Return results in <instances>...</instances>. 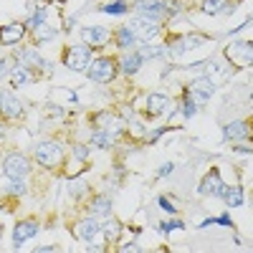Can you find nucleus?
<instances>
[{"instance_id": "a19ab883", "label": "nucleus", "mask_w": 253, "mask_h": 253, "mask_svg": "<svg viewBox=\"0 0 253 253\" xmlns=\"http://www.w3.org/2000/svg\"><path fill=\"white\" fill-rule=\"evenodd\" d=\"M86 251H94V253L96 251H107V241H104V236L99 238V233H96L94 238H89L86 241Z\"/></svg>"}, {"instance_id": "c85d7f7f", "label": "nucleus", "mask_w": 253, "mask_h": 253, "mask_svg": "<svg viewBox=\"0 0 253 253\" xmlns=\"http://www.w3.org/2000/svg\"><path fill=\"white\" fill-rule=\"evenodd\" d=\"M114 139H117V137H112L109 132H104V129H96V126H94V132H91V137H89V142L96 147V150H112Z\"/></svg>"}, {"instance_id": "58836bf2", "label": "nucleus", "mask_w": 253, "mask_h": 253, "mask_svg": "<svg viewBox=\"0 0 253 253\" xmlns=\"http://www.w3.org/2000/svg\"><path fill=\"white\" fill-rule=\"evenodd\" d=\"M182 228H185V223H182V220H177V218L157 225V230H160V233H165V236H167V233H172V230H182Z\"/></svg>"}, {"instance_id": "6ab92c4d", "label": "nucleus", "mask_w": 253, "mask_h": 253, "mask_svg": "<svg viewBox=\"0 0 253 253\" xmlns=\"http://www.w3.org/2000/svg\"><path fill=\"white\" fill-rule=\"evenodd\" d=\"M28 28L26 23H5V26H0V43L3 46H18L20 41L26 38Z\"/></svg>"}, {"instance_id": "f257e3e1", "label": "nucleus", "mask_w": 253, "mask_h": 253, "mask_svg": "<svg viewBox=\"0 0 253 253\" xmlns=\"http://www.w3.org/2000/svg\"><path fill=\"white\" fill-rule=\"evenodd\" d=\"M63 155H66V147L58 139H41L33 144V160L43 167V170H56L63 165Z\"/></svg>"}, {"instance_id": "37998d69", "label": "nucleus", "mask_w": 253, "mask_h": 253, "mask_svg": "<svg viewBox=\"0 0 253 253\" xmlns=\"http://www.w3.org/2000/svg\"><path fill=\"white\" fill-rule=\"evenodd\" d=\"M213 225H225V228H233V220H230V215H228V213H223V215L213 218Z\"/></svg>"}, {"instance_id": "de8ad7c7", "label": "nucleus", "mask_w": 253, "mask_h": 253, "mask_svg": "<svg viewBox=\"0 0 253 253\" xmlns=\"http://www.w3.org/2000/svg\"><path fill=\"white\" fill-rule=\"evenodd\" d=\"M36 251H38V253H53V251H58V248H56V246H38Z\"/></svg>"}, {"instance_id": "5701e85b", "label": "nucleus", "mask_w": 253, "mask_h": 253, "mask_svg": "<svg viewBox=\"0 0 253 253\" xmlns=\"http://www.w3.org/2000/svg\"><path fill=\"white\" fill-rule=\"evenodd\" d=\"M114 46H117L119 51H124V53H126V51H134L139 43H137V38L132 36V31L126 28V26H122V28L114 33Z\"/></svg>"}, {"instance_id": "bb28decb", "label": "nucleus", "mask_w": 253, "mask_h": 253, "mask_svg": "<svg viewBox=\"0 0 253 253\" xmlns=\"http://www.w3.org/2000/svg\"><path fill=\"white\" fill-rule=\"evenodd\" d=\"M101 236H104V241H107V243L119 241V236H122V223L107 215V220L101 223Z\"/></svg>"}, {"instance_id": "72a5a7b5", "label": "nucleus", "mask_w": 253, "mask_h": 253, "mask_svg": "<svg viewBox=\"0 0 253 253\" xmlns=\"http://www.w3.org/2000/svg\"><path fill=\"white\" fill-rule=\"evenodd\" d=\"M99 10H101V13H107V15H124V13H129V5H126L124 0H114V3L101 5Z\"/></svg>"}, {"instance_id": "f704fd0d", "label": "nucleus", "mask_w": 253, "mask_h": 253, "mask_svg": "<svg viewBox=\"0 0 253 253\" xmlns=\"http://www.w3.org/2000/svg\"><path fill=\"white\" fill-rule=\"evenodd\" d=\"M46 15H48V10H46V8H36V10H33V15L28 18L26 28H28V31H36L38 26H43V23H46Z\"/></svg>"}, {"instance_id": "9b49d317", "label": "nucleus", "mask_w": 253, "mask_h": 253, "mask_svg": "<svg viewBox=\"0 0 253 253\" xmlns=\"http://www.w3.org/2000/svg\"><path fill=\"white\" fill-rule=\"evenodd\" d=\"M31 162L23 152H10L3 157V175L5 177H28Z\"/></svg>"}, {"instance_id": "f3484780", "label": "nucleus", "mask_w": 253, "mask_h": 253, "mask_svg": "<svg viewBox=\"0 0 253 253\" xmlns=\"http://www.w3.org/2000/svg\"><path fill=\"white\" fill-rule=\"evenodd\" d=\"M38 230H41V223L33 220V218L15 223V228H13V248H20L26 241H31V238L38 233Z\"/></svg>"}, {"instance_id": "4be33fe9", "label": "nucleus", "mask_w": 253, "mask_h": 253, "mask_svg": "<svg viewBox=\"0 0 253 253\" xmlns=\"http://www.w3.org/2000/svg\"><path fill=\"white\" fill-rule=\"evenodd\" d=\"M134 53L139 56V61H155V58H165L167 56V43H142L134 48Z\"/></svg>"}, {"instance_id": "09e8293b", "label": "nucleus", "mask_w": 253, "mask_h": 253, "mask_svg": "<svg viewBox=\"0 0 253 253\" xmlns=\"http://www.w3.org/2000/svg\"><path fill=\"white\" fill-rule=\"evenodd\" d=\"M236 152H243V155H251V144H236Z\"/></svg>"}, {"instance_id": "2eb2a0df", "label": "nucleus", "mask_w": 253, "mask_h": 253, "mask_svg": "<svg viewBox=\"0 0 253 253\" xmlns=\"http://www.w3.org/2000/svg\"><path fill=\"white\" fill-rule=\"evenodd\" d=\"M134 10H137V15L157 20V23H165V20L170 18L165 5H162V0H134Z\"/></svg>"}, {"instance_id": "dca6fc26", "label": "nucleus", "mask_w": 253, "mask_h": 253, "mask_svg": "<svg viewBox=\"0 0 253 253\" xmlns=\"http://www.w3.org/2000/svg\"><path fill=\"white\" fill-rule=\"evenodd\" d=\"M81 41L91 48H104L112 41V31L104 28V26H89V28H81Z\"/></svg>"}, {"instance_id": "c03bdc74", "label": "nucleus", "mask_w": 253, "mask_h": 253, "mask_svg": "<svg viewBox=\"0 0 253 253\" xmlns=\"http://www.w3.org/2000/svg\"><path fill=\"white\" fill-rule=\"evenodd\" d=\"M170 129H172V126H157V129H155V132L150 134V142H157V139H160L162 134H167Z\"/></svg>"}, {"instance_id": "4468645a", "label": "nucleus", "mask_w": 253, "mask_h": 253, "mask_svg": "<svg viewBox=\"0 0 253 253\" xmlns=\"http://www.w3.org/2000/svg\"><path fill=\"white\" fill-rule=\"evenodd\" d=\"M225 190V182L220 177V170L218 167H213V170H208V175L200 180L198 185V193L205 195V198H220V193Z\"/></svg>"}, {"instance_id": "a211bd4d", "label": "nucleus", "mask_w": 253, "mask_h": 253, "mask_svg": "<svg viewBox=\"0 0 253 253\" xmlns=\"http://www.w3.org/2000/svg\"><path fill=\"white\" fill-rule=\"evenodd\" d=\"M96 233H101V218H96V215H86V218H81L79 223H76V228H74V236L79 238V241H84L86 243L89 238H94Z\"/></svg>"}, {"instance_id": "6e6552de", "label": "nucleus", "mask_w": 253, "mask_h": 253, "mask_svg": "<svg viewBox=\"0 0 253 253\" xmlns=\"http://www.w3.org/2000/svg\"><path fill=\"white\" fill-rule=\"evenodd\" d=\"M208 36H203V33H190V36H177V38H172V41H167V56H172V58H180L182 53H187V51H193V48H198V46H203V43H208Z\"/></svg>"}, {"instance_id": "cd10ccee", "label": "nucleus", "mask_w": 253, "mask_h": 253, "mask_svg": "<svg viewBox=\"0 0 253 253\" xmlns=\"http://www.w3.org/2000/svg\"><path fill=\"white\" fill-rule=\"evenodd\" d=\"M33 33V43L36 46H41V43H51V41H56L58 38V31L56 28H51L48 23H43V26H38L36 31H31Z\"/></svg>"}, {"instance_id": "2f4dec72", "label": "nucleus", "mask_w": 253, "mask_h": 253, "mask_svg": "<svg viewBox=\"0 0 253 253\" xmlns=\"http://www.w3.org/2000/svg\"><path fill=\"white\" fill-rule=\"evenodd\" d=\"M228 0H200V10L205 15H223Z\"/></svg>"}, {"instance_id": "ddd939ff", "label": "nucleus", "mask_w": 253, "mask_h": 253, "mask_svg": "<svg viewBox=\"0 0 253 253\" xmlns=\"http://www.w3.org/2000/svg\"><path fill=\"white\" fill-rule=\"evenodd\" d=\"M94 124H96V129H104V132H109L112 137H119L126 132V122L114 114V112H99L94 114Z\"/></svg>"}, {"instance_id": "c756f323", "label": "nucleus", "mask_w": 253, "mask_h": 253, "mask_svg": "<svg viewBox=\"0 0 253 253\" xmlns=\"http://www.w3.org/2000/svg\"><path fill=\"white\" fill-rule=\"evenodd\" d=\"M5 193L8 195H15V198H20V195H26L28 193V185H26V177H5Z\"/></svg>"}, {"instance_id": "49530a36", "label": "nucleus", "mask_w": 253, "mask_h": 253, "mask_svg": "<svg viewBox=\"0 0 253 253\" xmlns=\"http://www.w3.org/2000/svg\"><path fill=\"white\" fill-rule=\"evenodd\" d=\"M119 251H142V246L132 241V243H122V246H119Z\"/></svg>"}, {"instance_id": "0eeeda50", "label": "nucleus", "mask_w": 253, "mask_h": 253, "mask_svg": "<svg viewBox=\"0 0 253 253\" xmlns=\"http://www.w3.org/2000/svg\"><path fill=\"white\" fill-rule=\"evenodd\" d=\"M215 91H218V86H215V84L210 81L208 76H198V79H193V81L187 84L182 94H187L190 99H193V101L198 104V107H205V104H208L210 99H213V94H215Z\"/></svg>"}, {"instance_id": "9d476101", "label": "nucleus", "mask_w": 253, "mask_h": 253, "mask_svg": "<svg viewBox=\"0 0 253 253\" xmlns=\"http://www.w3.org/2000/svg\"><path fill=\"white\" fill-rule=\"evenodd\" d=\"M0 114L5 119H23L26 117L23 101L13 94V89H0Z\"/></svg>"}, {"instance_id": "7c9ffc66", "label": "nucleus", "mask_w": 253, "mask_h": 253, "mask_svg": "<svg viewBox=\"0 0 253 253\" xmlns=\"http://www.w3.org/2000/svg\"><path fill=\"white\" fill-rule=\"evenodd\" d=\"M69 193H71L74 200L86 198V195H89V182L81 180V177H71V180H69Z\"/></svg>"}, {"instance_id": "39448f33", "label": "nucleus", "mask_w": 253, "mask_h": 253, "mask_svg": "<svg viewBox=\"0 0 253 253\" xmlns=\"http://www.w3.org/2000/svg\"><path fill=\"white\" fill-rule=\"evenodd\" d=\"M223 58L233 69L251 66V61H253V46H251V41H233V43H228L225 51H223Z\"/></svg>"}, {"instance_id": "8fccbe9b", "label": "nucleus", "mask_w": 253, "mask_h": 253, "mask_svg": "<svg viewBox=\"0 0 253 253\" xmlns=\"http://www.w3.org/2000/svg\"><path fill=\"white\" fill-rule=\"evenodd\" d=\"M3 137H5V124L0 122V139H3Z\"/></svg>"}, {"instance_id": "4c0bfd02", "label": "nucleus", "mask_w": 253, "mask_h": 253, "mask_svg": "<svg viewBox=\"0 0 253 253\" xmlns=\"http://www.w3.org/2000/svg\"><path fill=\"white\" fill-rule=\"evenodd\" d=\"M15 56H0V79L3 76H10V71H13V66H15Z\"/></svg>"}, {"instance_id": "f03ea898", "label": "nucleus", "mask_w": 253, "mask_h": 253, "mask_svg": "<svg viewBox=\"0 0 253 253\" xmlns=\"http://www.w3.org/2000/svg\"><path fill=\"white\" fill-rule=\"evenodd\" d=\"M91 58H94V48H91V46H86V43L81 41V43H74V46H69L66 51H63L61 63H63L66 69L76 71V74H86Z\"/></svg>"}, {"instance_id": "c9c22d12", "label": "nucleus", "mask_w": 253, "mask_h": 253, "mask_svg": "<svg viewBox=\"0 0 253 253\" xmlns=\"http://www.w3.org/2000/svg\"><path fill=\"white\" fill-rule=\"evenodd\" d=\"M71 155H74V160H71V162L84 165V162L89 160V147L84 144V142H74V144H71Z\"/></svg>"}, {"instance_id": "412c9836", "label": "nucleus", "mask_w": 253, "mask_h": 253, "mask_svg": "<svg viewBox=\"0 0 253 253\" xmlns=\"http://www.w3.org/2000/svg\"><path fill=\"white\" fill-rule=\"evenodd\" d=\"M38 81V74L28 66H23V63H15L13 71H10V84L18 89V86H28V84Z\"/></svg>"}, {"instance_id": "7ed1b4c3", "label": "nucleus", "mask_w": 253, "mask_h": 253, "mask_svg": "<svg viewBox=\"0 0 253 253\" xmlns=\"http://www.w3.org/2000/svg\"><path fill=\"white\" fill-rule=\"evenodd\" d=\"M124 26L132 31V36L137 38L139 46H142V43H152V41L162 33V23H157V20H150V18H142V15H132Z\"/></svg>"}, {"instance_id": "423d86ee", "label": "nucleus", "mask_w": 253, "mask_h": 253, "mask_svg": "<svg viewBox=\"0 0 253 253\" xmlns=\"http://www.w3.org/2000/svg\"><path fill=\"white\" fill-rule=\"evenodd\" d=\"M200 69H203V76H208L210 81L215 84V86H220L223 81H228L230 76L236 74V69L230 66V63H228L223 56H213V58H208L205 63H200Z\"/></svg>"}, {"instance_id": "393cba45", "label": "nucleus", "mask_w": 253, "mask_h": 253, "mask_svg": "<svg viewBox=\"0 0 253 253\" xmlns=\"http://www.w3.org/2000/svg\"><path fill=\"white\" fill-rule=\"evenodd\" d=\"M89 213L96 215V218L112 215V200H109V195H94L91 203H89Z\"/></svg>"}, {"instance_id": "ea45409f", "label": "nucleus", "mask_w": 253, "mask_h": 253, "mask_svg": "<svg viewBox=\"0 0 253 253\" xmlns=\"http://www.w3.org/2000/svg\"><path fill=\"white\" fill-rule=\"evenodd\" d=\"M162 5H165V10H167V15H177L182 8H185V0H162Z\"/></svg>"}, {"instance_id": "aec40b11", "label": "nucleus", "mask_w": 253, "mask_h": 253, "mask_svg": "<svg viewBox=\"0 0 253 253\" xmlns=\"http://www.w3.org/2000/svg\"><path fill=\"white\" fill-rule=\"evenodd\" d=\"M223 139H228V142H243V139H251V126H248V122H243V119L228 122V124L223 126Z\"/></svg>"}, {"instance_id": "1a4fd4ad", "label": "nucleus", "mask_w": 253, "mask_h": 253, "mask_svg": "<svg viewBox=\"0 0 253 253\" xmlns=\"http://www.w3.org/2000/svg\"><path fill=\"white\" fill-rule=\"evenodd\" d=\"M15 61L18 63H23V66L33 69V71H43V74H51L53 71V63L48 58H43L33 46H20L15 51Z\"/></svg>"}, {"instance_id": "e433bc0d", "label": "nucleus", "mask_w": 253, "mask_h": 253, "mask_svg": "<svg viewBox=\"0 0 253 253\" xmlns=\"http://www.w3.org/2000/svg\"><path fill=\"white\" fill-rule=\"evenodd\" d=\"M126 129H129V134L134 137V139H142L144 134H147V126H144V122H139V119H126Z\"/></svg>"}, {"instance_id": "a18cd8bd", "label": "nucleus", "mask_w": 253, "mask_h": 253, "mask_svg": "<svg viewBox=\"0 0 253 253\" xmlns=\"http://www.w3.org/2000/svg\"><path fill=\"white\" fill-rule=\"evenodd\" d=\"M172 167H175L172 162H165V165L160 167V170H157V177H167V175H170V172H172Z\"/></svg>"}, {"instance_id": "79ce46f5", "label": "nucleus", "mask_w": 253, "mask_h": 253, "mask_svg": "<svg viewBox=\"0 0 253 253\" xmlns=\"http://www.w3.org/2000/svg\"><path fill=\"white\" fill-rule=\"evenodd\" d=\"M157 205H160L162 210H167V213H172V215L177 213V208L172 205V200H170V198H157Z\"/></svg>"}, {"instance_id": "b1692460", "label": "nucleus", "mask_w": 253, "mask_h": 253, "mask_svg": "<svg viewBox=\"0 0 253 253\" xmlns=\"http://www.w3.org/2000/svg\"><path fill=\"white\" fill-rule=\"evenodd\" d=\"M220 198H223V203H225L228 208H241V205H246V193H243L241 185H233V187L225 185V190L220 193Z\"/></svg>"}, {"instance_id": "f8f14e48", "label": "nucleus", "mask_w": 253, "mask_h": 253, "mask_svg": "<svg viewBox=\"0 0 253 253\" xmlns=\"http://www.w3.org/2000/svg\"><path fill=\"white\" fill-rule=\"evenodd\" d=\"M170 109H172V99L167 94H162V91H152L150 96H147V101H144V114L152 117V119L167 117Z\"/></svg>"}, {"instance_id": "473e14b6", "label": "nucleus", "mask_w": 253, "mask_h": 253, "mask_svg": "<svg viewBox=\"0 0 253 253\" xmlns=\"http://www.w3.org/2000/svg\"><path fill=\"white\" fill-rule=\"evenodd\" d=\"M198 104L190 99L187 94H182V99H180V114H182V119H193L195 114H198Z\"/></svg>"}, {"instance_id": "20e7f679", "label": "nucleus", "mask_w": 253, "mask_h": 253, "mask_svg": "<svg viewBox=\"0 0 253 253\" xmlns=\"http://www.w3.org/2000/svg\"><path fill=\"white\" fill-rule=\"evenodd\" d=\"M86 74H89V79L94 84H112L117 79V74H119L117 58H112V56H96V58H91Z\"/></svg>"}, {"instance_id": "a878e982", "label": "nucleus", "mask_w": 253, "mask_h": 253, "mask_svg": "<svg viewBox=\"0 0 253 253\" xmlns=\"http://www.w3.org/2000/svg\"><path fill=\"white\" fill-rule=\"evenodd\" d=\"M117 66H119V71H122L124 76H134V74L142 69V61H139V56H137L134 51H126Z\"/></svg>"}]
</instances>
